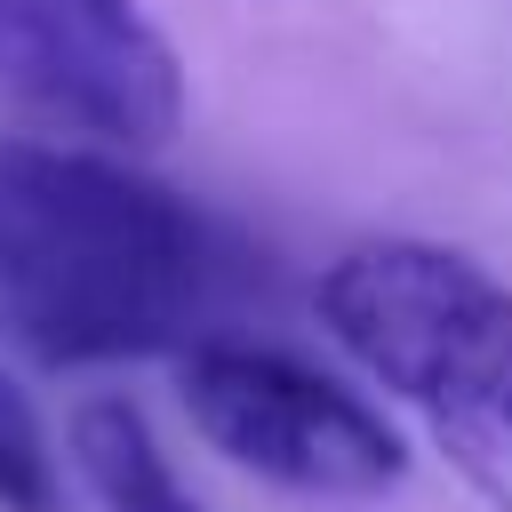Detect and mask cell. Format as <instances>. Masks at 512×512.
Listing matches in <instances>:
<instances>
[{
    "instance_id": "1",
    "label": "cell",
    "mask_w": 512,
    "mask_h": 512,
    "mask_svg": "<svg viewBox=\"0 0 512 512\" xmlns=\"http://www.w3.org/2000/svg\"><path fill=\"white\" fill-rule=\"evenodd\" d=\"M240 248L136 160L0 136V336L40 368L184 360L224 336Z\"/></svg>"
},
{
    "instance_id": "2",
    "label": "cell",
    "mask_w": 512,
    "mask_h": 512,
    "mask_svg": "<svg viewBox=\"0 0 512 512\" xmlns=\"http://www.w3.org/2000/svg\"><path fill=\"white\" fill-rule=\"evenodd\" d=\"M312 312L336 352L376 376L496 512H512V288L472 248L376 232L328 256Z\"/></svg>"
},
{
    "instance_id": "3",
    "label": "cell",
    "mask_w": 512,
    "mask_h": 512,
    "mask_svg": "<svg viewBox=\"0 0 512 512\" xmlns=\"http://www.w3.org/2000/svg\"><path fill=\"white\" fill-rule=\"evenodd\" d=\"M176 392H184L192 432L224 464H240L272 488H296L320 504H376L408 480L400 432L360 392H344L336 376H320L272 344L208 336L176 360Z\"/></svg>"
},
{
    "instance_id": "4",
    "label": "cell",
    "mask_w": 512,
    "mask_h": 512,
    "mask_svg": "<svg viewBox=\"0 0 512 512\" xmlns=\"http://www.w3.org/2000/svg\"><path fill=\"white\" fill-rule=\"evenodd\" d=\"M0 80L96 144L160 152L184 128V64L144 0H0Z\"/></svg>"
},
{
    "instance_id": "5",
    "label": "cell",
    "mask_w": 512,
    "mask_h": 512,
    "mask_svg": "<svg viewBox=\"0 0 512 512\" xmlns=\"http://www.w3.org/2000/svg\"><path fill=\"white\" fill-rule=\"evenodd\" d=\"M72 472L96 512H208L176 480V464L152 440V424L136 416V400H120V392H96L72 408Z\"/></svg>"
},
{
    "instance_id": "6",
    "label": "cell",
    "mask_w": 512,
    "mask_h": 512,
    "mask_svg": "<svg viewBox=\"0 0 512 512\" xmlns=\"http://www.w3.org/2000/svg\"><path fill=\"white\" fill-rule=\"evenodd\" d=\"M0 512H64V472L56 448L32 416V400L0 376Z\"/></svg>"
}]
</instances>
